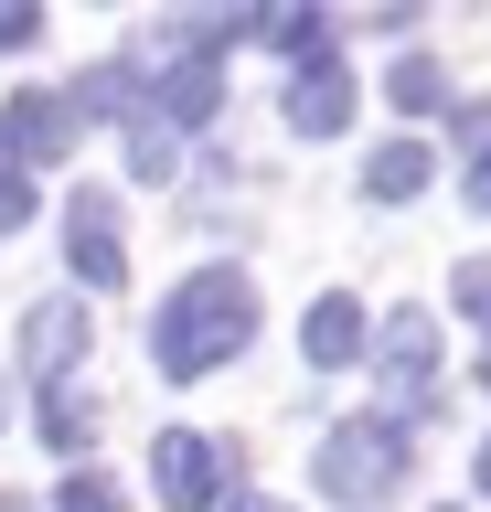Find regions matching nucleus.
Instances as JSON below:
<instances>
[{"label": "nucleus", "mask_w": 491, "mask_h": 512, "mask_svg": "<svg viewBox=\"0 0 491 512\" xmlns=\"http://www.w3.org/2000/svg\"><path fill=\"white\" fill-rule=\"evenodd\" d=\"M246 331H257V278H246V267H193V278L150 310V363H161L171 384H193V374H214V363H235Z\"/></svg>", "instance_id": "obj_1"}, {"label": "nucleus", "mask_w": 491, "mask_h": 512, "mask_svg": "<svg viewBox=\"0 0 491 512\" xmlns=\"http://www.w3.org/2000/svg\"><path fill=\"white\" fill-rule=\"evenodd\" d=\"M406 470H417V438H406L395 416H342V427L310 448V480H321L331 502H385Z\"/></svg>", "instance_id": "obj_2"}, {"label": "nucleus", "mask_w": 491, "mask_h": 512, "mask_svg": "<svg viewBox=\"0 0 491 512\" xmlns=\"http://www.w3.org/2000/svg\"><path fill=\"white\" fill-rule=\"evenodd\" d=\"M235 470H246V448H235V438H203V427H161V448H150V480H161L171 512H214Z\"/></svg>", "instance_id": "obj_3"}, {"label": "nucleus", "mask_w": 491, "mask_h": 512, "mask_svg": "<svg viewBox=\"0 0 491 512\" xmlns=\"http://www.w3.org/2000/svg\"><path fill=\"white\" fill-rule=\"evenodd\" d=\"M0 160H11L22 182H33V171H65V160H75V107L54 86H22L11 118H0Z\"/></svg>", "instance_id": "obj_4"}, {"label": "nucleus", "mask_w": 491, "mask_h": 512, "mask_svg": "<svg viewBox=\"0 0 491 512\" xmlns=\"http://www.w3.org/2000/svg\"><path fill=\"white\" fill-rule=\"evenodd\" d=\"M427 395H438V320L395 310L385 320V416L406 427V416H427Z\"/></svg>", "instance_id": "obj_5"}, {"label": "nucleus", "mask_w": 491, "mask_h": 512, "mask_svg": "<svg viewBox=\"0 0 491 512\" xmlns=\"http://www.w3.org/2000/svg\"><path fill=\"white\" fill-rule=\"evenodd\" d=\"M65 267H75L86 288H118V278H129V246H118V192H107V182H86V192L65 203Z\"/></svg>", "instance_id": "obj_6"}, {"label": "nucleus", "mask_w": 491, "mask_h": 512, "mask_svg": "<svg viewBox=\"0 0 491 512\" xmlns=\"http://www.w3.org/2000/svg\"><path fill=\"white\" fill-rule=\"evenodd\" d=\"M353 64H331V54H310V64H289V128L299 139H342L353 128Z\"/></svg>", "instance_id": "obj_7"}, {"label": "nucleus", "mask_w": 491, "mask_h": 512, "mask_svg": "<svg viewBox=\"0 0 491 512\" xmlns=\"http://www.w3.org/2000/svg\"><path fill=\"white\" fill-rule=\"evenodd\" d=\"M86 342H97V331H86V299H33V310H22V363H33L43 384H65L75 363H86Z\"/></svg>", "instance_id": "obj_8"}, {"label": "nucleus", "mask_w": 491, "mask_h": 512, "mask_svg": "<svg viewBox=\"0 0 491 512\" xmlns=\"http://www.w3.org/2000/svg\"><path fill=\"white\" fill-rule=\"evenodd\" d=\"M161 128H203L214 107H225V64L214 54H193V64H171V75H150V96H139Z\"/></svg>", "instance_id": "obj_9"}, {"label": "nucleus", "mask_w": 491, "mask_h": 512, "mask_svg": "<svg viewBox=\"0 0 491 512\" xmlns=\"http://www.w3.org/2000/svg\"><path fill=\"white\" fill-rule=\"evenodd\" d=\"M299 352H310V374H331V363L363 352V299L353 288H321V299L299 310Z\"/></svg>", "instance_id": "obj_10"}, {"label": "nucleus", "mask_w": 491, "mask_h": 512, "mask_svg": "<svg viewBox=\"0 0 491 512\" xmlns=\"http://www.w3.org/2000/svg\"><path fill=\"white\" fill-rule=\"evenodd\" d=\"M427 171H438V150H427V139H385V150L363 160V192H374V203H417Z\"/></svg>", "instance_id": "obj_11"}, {"label": "nucleus", "mask_w": 491, "mask_h": 512, "mask_svg": "<svg viewBox=\"0 0 491 512\" xmlns=\"http://www.w3.org/2000/svg\"><path fill=\"white\" fill-rule=\"evenodd\" d=\"M246 32L257 43H278L289 64H310V54H331V22L310 11V0H278V11H246Z\"/></svg>", "instance_id": "obj_12"}, {"label": "nucleus", "mask_w": 491, "mask_h": 512, "mask_svg": "<svg viewBox=\"0 0 491 512\" xmlns=\"http://www.w3.org/2000/svg\"><path fill=\"white\" fill-rule=\"evenodd\" d=\"M33 438H43V448H65V459H75V448L97 438V406H86L75 384H43V416H33Z\"/></svg>", "instance_id": "obj_13"}, {"label": "nucleus", "mask_w": 491, "mask_h": 512, "mask_svg": "<svg viewBox=\"0 0 491 512\" xmlns=\"http://www.w3.org/2000/svg\"><path fill=\"white\" fill-rule=\"evenodd\" d=\"M385 96H395V107H406V118H427V107H449V75H438V64H427V54H395Z\"/></svg>", "instance_id": "obj_14"}, {"label": "nucleus", "mask_w": 491, "mask_h": 512, "mask_svg": "<svg viewBox=\"0 0 491 512\" xmlns=\"http://www.w3.org/2000/svg\"><path fill=\"white\" fill-rule=\"evenodd\" d=\"M118 150H129V171H139V182H171V128L150 118V107H139L129 128H118Z\"/></svg>", "instance_id": "obj_15"}, {"label": "nucleus", "mask_w": 491, "mask_h": 512, "mask_svg": "<svg viewBox=\"0 0 491 512\" xmlns=\"http://www.w3.org/2000/svg\"><path fill=\"white\" fill-rule=\"evenodd\" d=\"M54 512H129V502H118V480H107V470H75L65 491H54Z\"/></svg>", "instance_id": "obj_16"}, {"label": "nucleus", "mask_w": 491, "mask_h": 512, "mask_svg": "<svg viewBox=\"0 0 491 512\" xmlns=\"http://www.w3.org/2000/svg\"><path fill=\"white\" fill-rule=\"evenodd\" d=\"M449 299H459V310H470V320H491V256H459Z\"/></svg>", "instance_id": "obj_17"}, {"label": "nucleus", "mask_w": 491, "mask_h": 512, "mask_svg": "<svg viewBox=\"0 0 491 512\" xmlns=\"http://www.w3.org/2000/svg\"><path fill=\"white\" fill-rule=\"evenodd\" d=\"M22 224H33V182L0 160V235H22Z\"/></svg>", "instance_id": "obj_18"}, {"label": "nucleus", "mask_w": 491, "mask_h": 512, "mask_svg": "<svg viewBox=\"0 0 491 512\" xmlns=\"http://www.w3.org/2000/svg\"><path fill=\"white\" fill-rule=\"evenodd\" d=\"M33 32H43V11H33V0H0V54H22Z\"/></svg>", "instance_id": "obj_19"}, {"label": "nucleus", "mask_w": 491, "mask_h": 512, "mask_svg": "<svg viewBox=\"0 0 491 512\" xmlns=\"http://www.w3.org/2000/svg\"><path fill=\"white\" fill-rule=\"evenodd\" d=\"M449 118H459V139H470V150H481V139H491V96H459Z\"/></svg>", "instance_id": "obj_20"}, {"label": "nucleus", "mask_w": 491, "mask_h": 512, "mask_svg": "<svg viewBox=\"0 0 491 512\" xmlns=\"http://www.w3.org/2000/svg\"><path fill=\"white\" fill-rule=\"evenodd\" d=\"M470 214H491V139L470 150Z\"/></svg>", "instance_id": "obj_21"}, {"label": "nucleus", "mask_w": 491, "mask_h": 512, "mask_svg": "<svg viewBox=\"0 0 491 512\" xmlns=\"http://www.w3.org/2000/svg\"><path fill=\"white\" fill-rule=\"evenodd\" d=\"M214 512H289V502H267V491H235V502H214Z\"/></svg>", "instance_id": "obj_22"}, {"label": "nucleus", "mask_w": 491, "mask_h": 512, "mask_svg": "<svg viewBox=\"0 0 491 512\" xmlns=\"http://www.w3.org/2000/svg\"><path fill=\"white\" fill-rule=\"evenodd\" d=\"M470 470H481V491H491V438H481V459H470Z\"/></svg>", "instance_id": "obj_23"}, {"label": "nucleus", "mask_w": 491, "mask_h": 512, "mask_svg": "<svg viewBox=\"0 0 491 512\" xmlns=\"http://www.w3.org/2000/svg\"><path fill=\"white\" fill-rule=\"evenodd\" d=\"M0 427H11V374H0Z\"/></svg>", "instance_id": "obj_24"}, {"label": "nucleus", "mask_w": 491, "mask_h": 512, "mask_svg": "<svg viewBox=\"0 0 491 512\" xmlns=\"http://www.w3.org/2000/svg\"><path fill=\"white\" fill-rule=\"evenodd\" d=\"M0 512H33V502H22V491H0Z\"/></svg>", "instance_id": "obj_25"}, {"label": "nucleus", "mask_w": 491, "mask_h": 512, "mask_svg": "<svg viewBox=\"0 0 491 512\" xmlns=\"http://www.w3.org/2000/svg\"><path fill=\"white\" fill-rule=\"evenodd\" d=\"M481 384H491V342H481Z\"/></svg>", "instance_id": "obj_26"}]
</instances>
